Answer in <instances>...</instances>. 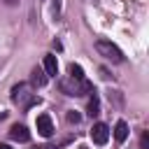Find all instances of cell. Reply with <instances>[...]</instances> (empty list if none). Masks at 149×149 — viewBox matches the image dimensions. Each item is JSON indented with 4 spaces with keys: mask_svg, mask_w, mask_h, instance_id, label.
Masks as SVG:
<instances>
[{
    "mask_svg": "<svg viewBox=\"0 0 149 149\" xmlns=\"http://www.w3.org/2000/svg\"><path fill=\"white\" fill-rule=\"evenodd\" d=\"M12 100H14L21 109H30L33 105L40 102V98H37L35 93H30L28 84H16V86L12 88Z\"/></svg>",
    "mask_w": 149,
    "mask_h": 149,
    "instance_id": "obj_1",
    "label": "cell"
},
{
    "mask_svg": "<svg viewBox=\"0 0 149 149\" xmlns=\"http://www.w3.org/2000/svg\"><path fill=\"white\" fill-rule=\"evenodd\" d=\"M95 49H98V54H100V56H105L107 61H112V63H123V51H121L112 40L100 37V40L95 42Z\"/></svg>",
    "mask_w": 149,
    "mask_h": 149,
    "instance_id": "obj_2",
    "label": "cell"
},
{
    "mask_svg": "<svg viewBox=\"0 0 149 149\" xmlns=\"http://www.w3.org/2000/svg\"><path fill=\"white\" fill-rule=\"evenodd\" d=\"M91 140H93L95 144H105V142L109 140V126L102 123V121L93 123V128H91Z\"/></svg>",
    "mask_w": 149,
    "mask_h": 149,
    "instance_id": "obj_3",
    "label": "cell"
},
{
    "mask_svg": "<svg viewBox=\"0 0 149 149\" xmlns=\"http://www.w3.org/2000/svg\"><path fill=\"white\" fill-rule=\"evenodd\" d=\"M35 123H37V133H40L42 137H51V135H54V121H51L49 114H40Z\"/></svg>",
    "mask_w": 149,
    "mask_h": 149,
    "instance_id": "obj_4",
    "label": "cell"
},
{
    "mask_svg": "<svg viewBox=\"0 0 149 149\" xmlns=\"http://www.w3.org/2000/svg\"><path fill=\"white\" fill-rule=\"evenodd\" d=\"M9 137H12L14 142H28V140H30V130H28L23 123H14V126L9 128Z\"/></svg>",
    "mask_w": 149,
    "mask_h": 149,
    "instance_id": "obj_5",
    "label": "cell"
},
{
    "mask_svg": "<svg viewBox=\"0 0 149 149\" xmlns=\"http://www.w3.org/2000/svg\"><path fill=\"white\" fill-rule=\"evenodd\" d=\"M44 74L47 77H56L58 74V63H56V56H44Z\"/></svg>",
    "mask_w": 149,
    "mask_h": 149,
    "instance_id": "obj_6",
    "label": "cell"
},
{
    "mask_svg": "<svg viewBox=\"0 0 149 149\" xmlns=\"http://www.w3.org/2000/svg\"><path fill=\"white\" fill-rule=\"evenodd\" d=\"M126 137H128V123L126 121H116V126H114V140L121 144Z\"/></svg>",
    "mask_w": 149,
    "mask_h": 149,
    "instance_id": "obj_7",
    "label": "cell"
},
{
    "mask_svg": "<svg viewBox=\"0 0 149 149\" xmlns=\"http://www.w3.org/2000/svg\"><path fill=\"white\" fill-rule=\"evenodd\" d=\"M100 114V100L95 95V91L91 93V100H88V116H98Z\"/></svg>",
    "mask_w": 149,
    "mask_h": 149,
    "instance_id": "obj_8",
    "label": "cell"
},
{
    "mask_svg": "<svg viewBox=\"0 0 149 149\" xmlns=\"http://www.w3.org/2000/svg\"><path fill=\"white\" fill-rule=\"evenodd\" d=\"M70 77H72L74 81H86L84 70H81V65H77V63H72V65H70Z\"/></svg>",
    "mask_w": 149,
    "mask_h": 149,
    "instance_id": "obj_9",
    "label": "cell"
},
{
    "mask_svg": "<svg viewBox=\"0 0 149 149\" xmlns=\"http://www.w3.org/2000/svg\"><path fill=\"white\" fill-rule=\"evenodd\" d=\"M30 81H33L35 86H44V84H47V74H44L40 68H35V70H33V77H30Z\"/></svg>",
    "mask_w": 149,
    "mask_h": 149,
    "instance_id": "obj_10",
    "label": "cell"
},
{
    "mask_svg": "<svg viewBox=\"0 0 149 149\" xmlns=\"http://www.w3.org/2000/svg\"><path fill=\"white\" fill-rule=\"evenodd\" d=\"M140 149H149V133L147 130L140 135Z\"/></svg>",
    "mask_w": 149,
    "mask_h": 149,
    "instance_id": "obj_11",
    "label": "cell"
},
{
    "mask_svg": "<svg viewBox=\"0 0 149 149\" xmlns=\"http://www.w3.org/2000/svg\"><path fill=\"white\" fill-rule=\"evenodd\" d=\"M68 119H70V121H74V123H77V121H79V114H72V112H70V114H68Z\"/></svg>",
    "mask_w": 149,
    "mask_h": 149,
    "instance_id": "obj_12",
    "label": "cell"
},
{
    "mask_svg": "<svg viewBox=\"0 0 149 149\" xmlns=\"http://www.w3.org/2000/svg\"><path fill=\"white\" fill-rule=\"evenodd\" d=\"M0 149H12V147L9 144H0Z\"/></svg>",
    "mask_w": 149,
    "mask_h": 149,
    "instance_id": "obj_13",
    "label": "cell"
},
{
    "mask_svg": "<svg viewBox=\"0 0 149 149\" xmlns=\"http://www.w3.org/2000/svg\"><path fill=\"white\" fill-rule=\"evenodd\" d=\"M5 116H7V114H5V112H2V114H0V121H2V119H5Z\"/></svg>",
    "mask_w": 149,
    "mask_h": 149,
    "instance_id": "obj_14",
    "label": "cell"
},
{
    "mask_svg": "<svg viewBox=\"0 0 149 149\" xmlns=\"http://www.w3.org/2000/svg\"><path fill=\"white\" fill-rule=\"evenodd\" d=\"M14 2H16V0H7V5H14Z\"/></svg>",
    "mask_w": 149,
    "mask_h": 149,
    "instance_id": "obj_15",
    "label": "cell"
}]
</instances>
